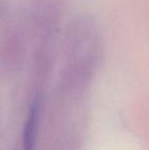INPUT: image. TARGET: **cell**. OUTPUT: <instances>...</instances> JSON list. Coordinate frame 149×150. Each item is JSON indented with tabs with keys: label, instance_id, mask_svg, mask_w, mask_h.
Wrapping results in <instances>:
<instances>
[{
	"label": "cell",
	"instance_id": "cell-1",
	"mask_svg": "<svg viewBox=\"0 0 149 150\" xmlns=\"http://www.w3.org/2000/svg\"><path fill=\"white\" fill-rule=\"evenodd\" d=\"M38 110H39V104H38V101H35L31 106L28 120H27L26 127H25L24 137H23V150H34Z\"/></svg>",
	"mask_w": 149,
	"mask_h": 150
}]
</instances>
